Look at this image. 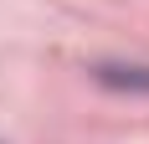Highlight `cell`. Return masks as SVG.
Here are the masks:
<instances>
[{"label": "cell", "instance_id": "obj_1", "mask_svg": "<svg viewBox=\"0 0 149 144\" xmlns=\"http://www.w3.org/2000/svg\"><path fill=\"white\" fill-rule=\"evenodd\" d=\"M93 77L113 93H149V67H139V62H98Z\"/></svg>", "mask_w": 149, "mask_h": 144}]
</instances>
